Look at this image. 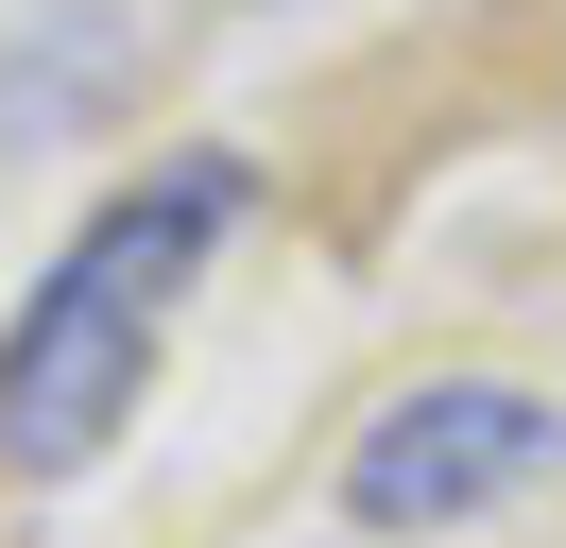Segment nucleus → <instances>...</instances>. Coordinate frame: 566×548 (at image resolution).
I'll return each mask as SVG.
<instances>
[{
	"mask_svg": "<svg viewBox=\"0 0 566 548\" xmlns=\"http://www.w3.org/2000/svg\"><path fill=\"white\" fill-rule=\"evenodd\" d=\"M104 68H120V18H86V0H70V18H52V52H0V137H52Z\"/></svg>",
	"mask_w": 566,
	"mask_h": 548,
	"instance_id": "7ed1b4c3",
	"label": "nucleus"
},
{
	"mask_svg": "<svg viewBox=\"0 0 566 548\" xmlns=\"http://www.w3.org/2000/svg\"><path fill=\"white\" fill-rule=\"evenodd\" d=\"M223 223H241V171L172 155L155 189H120L70 257L18 292V326H0V463L18 479H86L120 445V411L155 394V326H172L189 257H207Z\"/></svg>",
	"mask_w": 566,
	"mask_h": 548,
	"instance_id": "f257e3e1",
	"label": "nucleus"
},
{
	"mask_svg": "<svg viewBox=\"0 0 566 548\" xmlns=\"http://www.w3.org/2000/svg\"><path fill=\"white\" fill-rule=\"evenodd\" d=\"M566 479V394L532 377H412L378 429L344 445V514L360 531H463V514Z\"/></svg>",
	"mask_w": 566,
	"mask_h": 548,
	"instance_id": "f03ea898",
	"label": "nucleus"
}]
</instances>
